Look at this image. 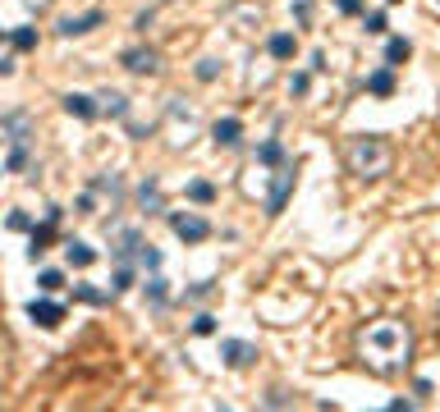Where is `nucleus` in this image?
Wrapping results in <instances>:
<instances>
[{"label": "nucleus", "mask_w": 440, "mask_h": 412, "mask_svg": "<svg viewBox=\"0 0 440 412\" xmlns=\"http://www.w3.org/2000/svg\"><path fill=\"white\" fill-rule=\"evenodd\" d=\"M216 316H211V312H198V321H193V335H202V339H211V335H216Z\"/></svg>", "instance_id": "obj_26"}, {"label": "nucleus", "mask_w": 440, "mask_h": 412, "mask_svg": "<svg viewBox=\"0 0 440 412\" xmlns=\"http://www.w3.org/2000/svg\"><path fill=\"white\" fill-rule=\"evenodd\" d=\"M138 202L147 206V216H161V211H165V202H161V184H156V179H147V184L138 188Z\"/></svg>", "instance_id": "obj_16"}, {"label": "nucleus", "mask_w": 440, "mask_h": 412, "mask_svg": "<svg viewBox=\"0 0 440 412\" xmlns=\"http://www.w3.org/2000/svg\"><path fill=\"white\" fill-rule=\"evenodd\" d=\"M220 362L230 371H243L257 362V344H248V339H220Z\"/></svg>", "instance_id": "obj_5"}, {"label": "nucleus", "mask_w": 440, "mask_h": 412, "mask_svg": "<svg viewBox=\"0 0 440 412\" xmlns=\"http://www.w3.org/2000/svg\"><path fill=\"white\" fill-rule=\"evenodd\" d=\"M19 170H28V142H14L10 161H5V174H19Z\"/></svg>", "instance_id": "obj_24"}, {"label": "nucleus", "mask_w": 440, "mask_h": 412, "mask_svg": "<svg viewBox=\"0 0 440 412\" xmlns=\"http://www.w3.org/2000/svg\"><path fill=\"white\" fill-rule=\"evenodd\" d=\"M367 92H372V97H395V69L385 65V69H376V74H367Z\"/></svg>", "instance_id": "obj_12"}, {"label": "nucleus", "mask_w": 440, "mask_h": 412, "mask_svg": "<svg viewBox=\"0 0 440 412\" xmlns=\"http://www.w3.org/2000/svg\"><path fill=\"white\" fill-rule=\"evenodd\" d=\"M147 298H152L156 307H165V298H170V284L161 280V271H152V280H147Z\"/></svg>", "instance_id": "obj_22"}, {"label": "nucleus", "mask_w": 440, "mask_h": 412, "mask_svg": "<svg viewBox=\"0 0 440 412\" xmlns=\"http://www.w3.org/2000/svg\"><path fill=\"white\" fill-rule=\"evenodd\" d=\"M92 193H120V179H115V174H97V179H92Z\"/></svg>", "instance_id": "obj_29"}, {"label": "nucleus", "mask_w": 440, "mask_h": 412, "mask_svg": "<svg viewBox=\"0 0 440 412\" xmlns=\"http://www.w3.org/2000/svg\"><path fill=\"white\" fill-rule=\"evenodd\" d=\"M55 225H60V206H51L42 225H33V234H28V261H42L46 257V248L55 243Z\"/></svg>", "instance_id": "obj_4"}, {"label": "nucleus", "mask_w": 440, "mask_h": 412, "mask_svg": "<svg viewBox=\"0 0 440 412\" xmlns=\"http://www.w3.org/2000/svg\"><path fill=\"white\" fill-rule=\"evenodd\" d=\"M170 229H175V239H184V243H207L211 239V220L198 216V211H170Z\"/></svg>", "instance_id": "obj_3"}, {"label": "nucleus", "mask_w": 440, "mask_h": 412, "mask_svg": "<svg viewBox=\"0 0 440 412\" xmlns=\"http://www.w3.org/2000/svg\"><path fill=\"white\" fill-rule=\"evenodd\" d=\"M101 23H106L101 10H88V14H78V19H60V37H83L92 28H101Z\"/></svg>", "instance_id": "obj_9"}, {"label": "nucleus", "mask_w": 440, "mask_h": 412, "mask_svg": "<svg viewBox=\"0 0 440 412\" xmlns=\"http://www.w3.org/2000/svg\"><path fill=\"white\" fill-rule=\"evenodd\" d=\"M390 5H399V0H390Z\"/></svg>", "instance_id": "obj_37"}, {"label": "nucleus", "mask_w": 440, "mask_h": 412, "mask_svg": "<svg viewBox=\"0 0 440 412\" xmlns=\"http://www.w3.org/2000/svg\"><path fill=\"white\" fill-rule=\"evenodd\" d=\"M133 280H138V266H133V261H115V275H110V293L133 289Z\"/></svg>", "instance_id": "obj_15"}, {"label": "nucleus", "mask_w": 440, "mask_h": 412, "mask_svg": "<svg viewBox=\"0 0 440 412\" xmlns=\"http://www.w3.org/2000/svg\"><path fill=\"white\" fill-rule=\"evenodd\" d=\"M211 289H216V284H207V280H202V284H193V289H188L184 298H188V303H202V298H207Z\"/></svg>", "instance_id": "obj_32"}, {"label": "nucleus", "mask_w": 440, "mask_h": 412, "mask_svg": "<svg viewBox=\"0 0 440 412\" xmlns=\"http://www.w3.org/2000/svg\"><path fill=\"white\" fill-rule=\"evenodd\" d=\"M138 266H143V271H161V252H156L152 243H143V252H138Z\"/></svg>", "instance_id": "obj_27"}, {"label": "nucleus", "mask_w": 440, "mask_h": 412, "mask_svg": "<svg viewBox=\"0 0 440 412\" xmlns=\"http://www.w3.org/2000/svg\"><path fill=\"white\" fill-rule=\"evenodd\" d=\"M211 138H216V147H239L243 142V120H234V115L216 120L211 124Z\"/></svg>", "instance_id": "obj_10"}, {"label": "nucleus", "mask_w": 440, "mask_h": 412, "mask_svg": "<svg viewBox=\"0 0 440 412\" xmlns=\"http://www.w3.org/2000/svg\"><path fill=\"white\" fill-rule=\"evenodd\" d=\"M5 229H10V234H33V220L23 216V211H10V220H5Z\"/></svg>", "instance_id": "obj_28"}, {"label": "nucleus", "mask_w": 440, "mask_h": 412, "mask_svg": "<svg viewBox=\"0 0 440 412\" xmlns=\"http://www.w3.org/2000/svg\"><path fill=\"white\" fill-rule=\"evenodd\" d=\"M28 321H37L42 330H55L65 321V303H55V298H33V303H28Z\"/></svg>", "instance_id": "obj_6"}, {"label": "nucleus", "mask_w": 440, "mask_h": 412, "mask_svg": "<svg viewBox=\"0 0 440 412\" xmlns=\"http://www.w3.org/2000/svg\"><path fill=\"white\" fill-rule=\"evenodd\" d=\"M5 37H10V28H0V42H5Z\"/></svg>", "instance_id": "obj_36"}, {"label": "nucleus", "mask_w": 440, "mask_h": 412, "mask_svg": "<svg viewBox=\"0 0 440 412\" xmlns=\"http://www.w3.org/2000/svg\"><path fill=\"white\" fill-rule=\"evenodd\" d=\"M344 161H349V170L358 174V179H381L395 156H390V147H385L381 138H353L349 152H344Z\"/></svg>", "instance_id": "obj_1"}, {"label": "nucleus", "mask_w": 440, "mask_h": 412, "mask_svg": "<svg viewBox=\"0 0 440 412\" xmlns=\"http://www.w3.org/2000/svg\"><path fill=\"white\" fill-rule=\"evenodd\" d=\"M23 5H28V10H33V14H46V10H51V5H55V0H23Z\"/></svg>", "instance_id": "obj_34"}, {"label": "nucleus", "mask_w": 440, "mask_h": 412, "mask_svg": "<svg viewBox=\"0 0 440 412\" xmlns=\"http://www.w3.org/2000/svg\"><path fill=\"white\" fill-rule=\"evenodd\" d=\"M65 115H74V120L92 124L101 115V97H88V92H69L65 97Z\"/></svg>", "instance_id": "obj_7"}, {"label": "nucleus", "mask_w": 440, "mask_h": 412, "mask_svg": "<svg viewBox=\"0 0 440 412\" xmlns=\"http://www.w3.org/2000/svg\"><path fill=\"white\" fill-rule=\"evenodd\" d=\"M385 28H390L385 10H372V14H363V33H367V37H385Z\"/></svg>", "instance_id": "obj_21"}, {"label": "nucleus", "mask_w": 440, "mask_h": 412, "mask_svg": "<svg viewBox=\"0 0 440 412\" xmlns=\"http://www.w3.org/2000/svg\"><path fill=\"white\" fill-rule=\"evenodd\" d=\"M294 184H298V161H285L280 170H275V179H271V193H266V216H280V211H285Z\"/></svg>", "instance_id": "obj_2"}, {"label": "nucleus", "mask_w": 440, "mask_h": 412, "mask_svg": "<svg viewBox=\"0 0 440 412\" xmlns=\"http://www.w3.org/2000/svg\"><path fill=\"white\" fill-rule=\"evenodd\" d=\"M266 51H271L275 60H294V55H298V37H294V33H271Z\"/></svg>", "instance_id": "obj_13"}, {"label": "nucleus", "mask_w": 440, "mask_h": 412, "mask_svg": "<svg viewBox=\"0 0 440 412\" xmlns=\"http://www.w3.org/2000/svg\"><path fill=\"white\" fill-rule=\"evenodd\" d=\"M10 42H14V51H37V28H14Z\"/></svg>", "instance_id": "obj_23"}, {"label": "nucleus", "mask_w": 440, "mask_h": 412, "mask_svg": "<svg viewBox=\"0 0 440 412\" xmlns=\"http://www.w3.org/2000/svg\"><path fill=\"white\" fill-rule=\"evenodd\" d=\"M188 202L211 206V202H216V184H207V179H193V184H188Z\"/></svg>", "instance_id": "obj_20"}, {"label": "nucleus", "mask_w": 440, "mask_h": 412, "mask_svg": "<svg viewBox=\"0 0 440 412\" xmlns=\"http://www.w3.org/2000/svg\"><path fill=\"white\" fill-rule=\"evenodd\" d=\"M101 115H110V120H129V97H120V92H101Z\"/></svg>", "instance_id": "obj_17"}, {"label": "nucleus", "mask_w": 440, "mask_h": 412, "mask_svg": "<svg viewBox=\"0 0 440 412\" xmlns=\"http://www.w3.org/2000/svg\"><path fill=\"white\" fill-rule=\"evenodd\" d=\"M308 87H312L308 74H294V78H289V97H308Z\"/></svg>", "instance_id": "obj_31"}, {"label": "nucleus", "mask_w": 440, "mask_h": 412, "mask_svg": "<svg viewBox=\"0 0 440 412\" xmlns=\"http://www.w3.org/2000/svg\"><path fill=\"white\" fill-rule=\"evenodd\" d=\"M408 55H413V42H408V37H390V42H385V65L390 69H399Z\"/></svg>", "instance_id": "obj_14"}, {"label": "nucleus", "mask_w": 440, "mask_h": 412, "mask_svg": "<svg viewBox=\"0 0 440 412\" xmlns=\"http://www.w3.org/2000/svg\"><path fill=\"white\" fill-rule=\"evenodd\" d=\"M14 74V55H0V78H10Z\"/></svg>", "instance_id": "obj_35"}, {"label": "nucleus", "mask_w": 440, "mask_h": 412, "mask_svg": "<svg viewBox=\"0 0 440 412\" xmlns=\"http://www.w3.org/2000/svg\"><path fill=\"white\" fill-rule=\"evenodd\" d=\"M216 74H220V60H198V78L202 83H216Z\"/></svg>", "instance_id": "obj_30"}, {"label": "nucleus", "mask_w": 440, "mask_h": 412, "mask_svg": "<svg viewBox=\"0 0 440 412\" xmlns=\"http://www.w3.org/2000/svg\"><path fill=\"white\" fill-rule=\"evenodd\" d=\"M257 161H262V165H285L289 161V156H285V142H262V147H257Z\"/></svg>", "instance_id": "obj_19"}, {"label": "nucleus", "mask_w": 440, "mask_h": 412, "mask_svg": "<svg viewBox=\"0 0 440 412\" xmlns=\"http://www.w3.org/2000/svg\"><path fill=\"white\" fill-rule=\"evenodd\" d=\"M340 5V14H363V0H335Z\"/></svg>", "instance_id": "obj_33"}, {"label": "nucleus", "mask_w": 440, "mask_h": 412, "mask_svg": "<svg viewBox=\"0 0 440 412\" xmlns=\"http://www.w3.org/2000/svg\"><path fill=\"white\" fill-rule=\"evenodd\" d=\"M74 298H78V303H88V307H110V298H115V293L92 289V284H78V289H74Z\"/></svg>", "instance_id": "obj_18"}, {"label": "nucleus", "mask_w": 440, "mask_h": 412, "mask_svg": "<svg viewBox=\"0 0 440 412\" xmlns=\"http://www.w3.org/2000/svg\"><path fill=\"white\" fill-rule=\"evenodd\" d=\"M37 289H42V293L65 289V271H42V275H37Z\"/></svg>", "instance_id": "obj_25"}, {"label": "nucleus", "mask_w": 440, "mask_h": 412, "mask_svg": "<svg viewBox=\"0 0 440 412\" xmlns=\"http://www.w3.org/2000/svg\"><path fill=\"white\" fill-rule=\"evenodd\" d=\"M65 257H69V266H74V271H88L92 261H97V248H92V243H83V239H69V243H65Z\"/></svg>", "instance_id": "obj_11"}, {"label": "nucleus", "mask_w": 440, "mask_h": 412, "mask_svg": "<svg viewBox=\"0 0 440 412\" xmlns=\"http://www.w3.org/2000/svg\"><path fill=\"white\" fill-rule=\"evenodd\" d=\"M120 60H124L129 74H156V69H161V55H156L152 46H133V51H124Z\"/></svg>", "instance_id": "obj_8"}]
</instances>
